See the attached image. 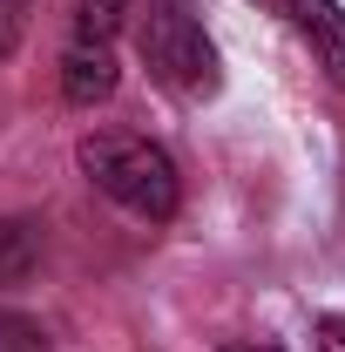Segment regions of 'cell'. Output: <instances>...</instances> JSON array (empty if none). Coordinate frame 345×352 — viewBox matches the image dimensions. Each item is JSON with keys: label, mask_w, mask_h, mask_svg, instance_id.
<instances>
[{"label": "cell", "mask_w": 345, "mask_h": 352, "mask_svg": "<svg viewBox=\"0 0 345 352\" xmlns=\"http://www.w3.org/2000/svg\"><path fill=\"white\" fill-rule=\"evenodd\" d=\"M82 170H88V183H95L109 204H122V210L142 217V223H170L176 204H183L176 163L149 142V135H122V129L88 135L82 142Z\"/></svg>", "instance_id": "cell-1"}, {"label": "cell", "mask_w": 345, "mask_h": 352, "mask_svg": "<svg viewBox=\"0 0 345 352\" xmlns=\"http://www.w3.org/2000/svg\"><path fill=\"white\" fill-rule=\"evenodd\" d=\"M142 61L156 68V82H170L176 95H190V102L216 95V82H223L210 34L197 28V14H190L183 0H156V7H149V21H142Z\"/></svg>", "instance_id": "cell-2"}, {"label": "cell", "mask_w": 345, "mask_h": 352, "mask_svg": "<svg viewBox=\"0 0 345 352\" xmlns=\"http://www.w3.org/2000/svg\"><path fill=\"white\" fill-rule=\"evenodd\" d=\"M264 7H278L304 41L318 47V61L332 68V82L345 88V14H339V0H264Z\"/></svg>", "instance_id": "cell-3"}, {"label": "cell", "mask_w": 345, "mask_h": 352, "mask_svg": "<svg viewBox=\"0 0 345 352\" xmlns=\"http://www.w3.org/2000/svg\"><path fill=\"white\" fill-rule=\"evenodd\" d=\"M61 95L75 109H95V102L115 95V54H109V41H82L75 34V47L61 54Z\"/></svg>", "instance_id": "cell-4"}, {"label": "cell", "mask_w": 345, "mask_h": 352, "mask_svg": "<svg viewBox=\"0 0 345 352\" xmlns=\"http://www.w3.org/2000/svg\"><path fill=\"white\" fill-rule=\"evenodd\" d=\"M41 271V230L27 217H0V285H27Z\"/></svg>", "instance_id": "cell-5"}, {"label": "cell", "mask_w": 345, "mask_h": 352, "mask_svg": "<svg viewBox=\"0 0 345 352\" xmlns=\"http://www.w3.org/2000/svg\"><path fill=\"white\" fill-rule=\"evenodd\" d=\"M122 14H129V0H75V34L82 41H109L122 28Z\"/></svg>", "instance_id": "cell-6"}, {"label": "cell", "mask_w": 345, "mask_h": 352, "mask_svg": "<svg viewBox=\"0 0 345 352\" xmlns=\"http://www.w3.org/2000/svg\"><path fill=\"white\" fill-rule=\"evenodd\" d=\"M0 352H54L41 318H21V311H0Z\"/></svg>", "instance_id": "cell-7"}, {"label": "cell", "mask_w": 345, "mask_h": 352, "mask_svg": "<svg viewBox=\"0 0 345 352\" xmlns=\"http://www.w3.org/2000/svg\"><path fill=\"white\" fill-rule=\"evenodd\" d=\"M21 34H27V0H0V61L21 47Z\"/></svg>", "instance_id": "cell-8"}, {"label": "cell", "mask_w": 345, "mask_h": 352, "mask_svg": "<svg viewBox=\"0 0 345 352\" xmlns=\"http://www.w3.org/2000/svg\"><path fill=\"white\" fill-rule=\"evenodd\" d=\"M318 352H345V318H339V311L318 318Z\"/></svg>", "instance_id": "cell-9"}, {"label": "cell", "mask_w": 345, "mask_h": 352, "mask_svg": "<svg viewBox=\"0 0 345 352\" xmlns=\"http://www.w3.org/2000/svg\"><path fill=\"white\" fill-rule=\"evenodd\" d=\"M223 352H278V346H223Z\"/></svg>", "instance_id": "cell-10"}]
</instances>
